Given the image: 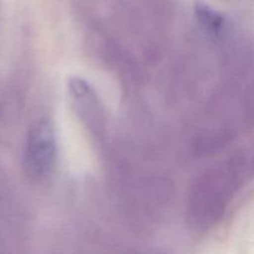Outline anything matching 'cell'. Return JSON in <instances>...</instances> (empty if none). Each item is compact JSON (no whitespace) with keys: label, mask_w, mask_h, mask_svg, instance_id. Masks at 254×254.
Listing matches in <instances>:
<instances>
[{"label":"cell","mask_w":254,"mask_h":254,"mask_svg":"<svg viewBox=\"0 0 254 254\" xmlns=\"http://www.w3.org/2000/svg\"><path fill=\"white\" fill-rule=\"evenodd\" d=\"M57 161V138L52 122L39 118L32 122L25 140L22 166L32 181H44L54 173Z\"/></svg>","instance_id":"obj_2"},{"label":"cell","mask_w":254,"mask_h":254,"mask_svg":"<svg viewBox=\"0 0 254 254\" xmlns=\"http://www.w3.org/2000/svg\"><path fill=\"white\" fill-rule=\"evenodd\" d=\"M247 161L233 155L206 170L192 185L189 197V221L196 230H208L220 221L242 185Z\"/></svg>","instance_id":"obj_1"},{"label":"cell","mask_w":254,"mask_h":254,"mask_svg":"<svg viewBox=\"0 0 254 254\" xmlns=\"http://www.w3.org/2000/svg\"><path fill=\"white\" fill-rule=\"evenodd\" d=\"M69 93L77 113L86 119L87 124L98 127L102 121V107L93 89L82 79L74 78L69 83Z\"/></svg>","instance_id":"obj_3"},{"label":"cell","mask_w":254,"mask_h":254,"mask_svg":"<svg viewBox=\"0 0 254 254\" xmlns=\"http://www.w3.org/2000/svg\"><path fill=\"white\" fill-rule=\"evenodd\" d=\"M196 15L201 24L212 32H218L225 25V19L215 10L210 9L206 5H197L196 6Z\"/></svg>","instance_id":"obj_4"}]
</instances>
